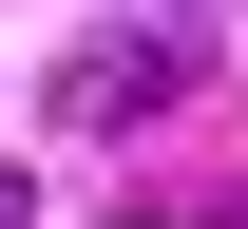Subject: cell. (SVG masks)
I'll use <instances>...</instances> for the list:
<instances>
[{
	"mask_svg": "<svg viewBox=\"0 0 248 229\" xmlns=\"http://www.w3.org/2000/svg\"><path fill=\"white\" fill-rule=\"evenodd\" d=\"M191 96V38H115V58H77V134H134Z\"/></svg>",
	"mask_w": 248,
	"mask_h": 229,
	"instance_id": "obj_1",
	"label": "cell"
},
{
	"mask_svg": "<svg viewBox=\"0 0 248 229\" xmlns=\"http://www.w3.org/2000/svg\"><path fill=\"white\" fill-rule=\"evenodd\" d=\"M172 19H191V0H172Z\"/></svg>",
	"mask_w": 248,
	"mask_h": 229,
	"instance_id": "obj_3",
	"label": "cell"
},
{
	"mask_svg": "<svg viewBox=\"0 0 248 229\" xmlns=\"http://www.w3.org/2000/svg\"><path fill=\"white\" fill-rule=\"evenodd\" d=\"M19 210H38V191H19V172H0V229H19Z\"/></svg>",
	"mask_w": 248,
	"mask_h": 229,
	"instance_id": "obj_2",
	"label": "cell"
}]
</instances>
